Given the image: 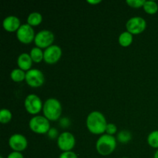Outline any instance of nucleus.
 <instances>
[{"mask_svg":"<svg viewBox=\"0 0 158 158\" xmlns=\"http://www.w3.org/2000/svg\"><path fill=\"white\" fill-rule=\"evenodd\" d=\"M0 158H4V157H3L2 156H1V157H0Z\"/></svg>","mask_w":158,"mask_h":158,"instance_id":"31","label":"nucleus"},{"mask_svg":"<svg viewBox=\"0 0 158 158\" xmlns=\"http://www.w3.org/2000/svg\"><path fill=\"white\" fill-rule=\"evenodd\" d=\"M32 60L31 58L30 55L26 52H23L20 54L17 59V65L19 68L24 71H29L31 69L32 66Z\"/></svg>","mask_w":158,"mask_h":158,"instance_id":"14","label":"nucleus"},{"mask_svg":"<svg viewBox=\"0 0 158 158\" xmlns=\"http://www.w3.org/2000/svg\"><path fill=\"white\" fill-rule=\"evenodd\" d=\"M26 73L24 70L16 68V69H12L10 73V77L14 82L15 83H21L23 80H26Z\"/></svg>","mask_w":158,"mask_h":158,"instance_id":"17","label":"nucleus"},{"mask_svg":"<svg viewBox=\"0 0 158 158\" xmlns=\"http://www.w3.org/2000/svg\"><path fill=\"white\" fill-rule=\"evenodd\" d=\"M154 158H158V149H157V151L155 152V154H154Z\"/></svg>","mask_w":158,"mask_h":158,"instance_id":"30","label":"nucleus"},{"mask_svg":"<svg viewBox=\"0 0 158 158\" xmlns=\"http://www.w3.org/2000/svg\"><path fill=\"white\" fill-rule=\"evenodd\" d=\"M148 143L154 148H158V131H152L148 137Z\"/></svg>","mask_w":158,"mask_h":158,"instance_id":"22","label":"nucleus"},{"mask_svg":"<svg viewBox=\"0 0 158 158\" xmlns=\"http://www.w3.org/2000/svg\"><path fill=\"white\" fill-rule=\"evenodd\" d=\"M43 21V15L40 12H32L28 15L27 23L31 26H39Z\"/></svg>","mask_w":158,"mask_h":158,"instance_id":"15","label":"nucleus"},{"mask_svg":"<svg viewBox=\"0 0 158 158\" xmlns=\"http://www.w3.org/2000/svg\"><path fill=\"white\" fill-rule=\"evenodd\" d=\"M59 158H78L77 154L73 151H64L60 155Z\"/></svg>","mask_w":158,"mask_h":158,"instance_id":"25","label":"nucleus"},{"mask_svg":"<svg viewBox=\"0 0 158 158\" xmlns=\"http://www.w3.org/2000/svg\"><path fill=\"white\" fill-rule=\"evenodd\" d=\"M16 36L19 41L21 43L29 44L32 40H34L35 34L32 26L28 23H26V24H22L19 29L17 30Z\"/></svg>","mask_w":158,"mask_h":158,"instance_id":"10","label":"nucleus"},{"mask_svg":"<svg viewBox=\"0 0 158 158\" xmlns=\"http://www.w3.org/2000/svg\"><path fill=\"white\" fill-rule=\"evenodd\" d=\"M88 3H90V4H98V3L101 2V0H87Z\"/></svg>","mask_w":158,"mask_h":158,"instance_id":"29","label":"nucleus"},{"mask_svg":"<svg viewBox=\"0 0 158 158\" xmlns=\"http://www.w3.org/2000/svg\"><path fill=\"white\" fill-rule=\"evenodd\" d=\"M29 55H30L32 61L36 63H40L44 58V52L42 50V49L37 47V46L33 47L31 49Z\"/></svg>","mask_w":158,"mask_h":158,"instance_id":"18","label":"nucleus"},{"mask_svg":"<svg viewBox=\"0 0 158 158\" xmlns=\"http://www.w3.org/2000/svg\"><path fill=\"white\" fill-rule=\"evenodd\" d=\"M7 158H24L23 154L21 152H17V151H12V153L8 155Z\"/></svg>","mask_w":158,"mask_h":158,"instance_id":"28","label":"nucleus"},{"mask_svg":"<svg viewBox=\"0 0 158 158\" xmlns=\"http://www.w3.org/2000/svg\"><path fill=\"white\" fill-rule=\"evenodd\" d=\"M117 139L120 143H127L131 140V139H132V134L128 131L123 130V131H120V132H118Z\"/></svg>","mask_w":158,"mask_h":158,"instance_id":"20","label":"nucleus"},{"mask_svg":"<svg viewBox=\"0 0 158 158\" xmlns=\"http://www.w3.org/2000/svg\"><path fill=\"white\" fill-rule=\"evenodd\" d=\"M147 22L140 16L131 17L126 23L127 31L131 34H140L145 30Z\"/></svg>","mask_w":158,"mask_h":158,"instance_id":"9","label":"nucleus"},{"mask_svg":"<svg viewBox=\"0 0 158 158\" xmlns=\"http://www.w3.org/2000/svg\"><path fill=\"white\" fill-rule=\"evenodd\" d=\"M61 103L56 98H49L45 101L43 107V115L49 121L59 120L62 115Z\"/></svg>","mask_w":158,"mask_h":158,"instance_id":"3","label":"nucleus"},{"mask_svg":"<svg viewBox=\"0 0 158 158\" xmlns=\"http://www.w3.org/2000/svg\"><path fill=\"white\" fill-rule=\"evenodd\" d=\"M118 41L120 46H123V47L129 46L133 42V34L127 32V31L123 32L119 35Z\"/></svg>","mask_w":158,"mask_h":158,"instance_id":"16","label":"nucleus"},{"mask_svg":"<svg viewBox=\"0 0 158 158\" xmlns=\"http://www.w3.org/2000/svg\"><path fill=\"white\" fill-rule=\"evenodd\" d=\"M47 134L49 138L52 139V140H53V139H56V138H58L59 135H60L58 133V131L54 127L50 128V130H49V132L47 133Z\"/></svg>","mask_w":158,"mask_h":158,"instance_id":"26","label":"nucleus"},{"mask_svg":"<svg viewBox=\"0 0 158 158\" xmlns=\"http://www.w3.org/2000/svg\"><path fill=\"white\" fill-rule=\"evenodd\" d=\"M26 82L29 86L37 88L44 83L45 77L41 70L37 69H31L26 73Z\"/></svg>","mask_w":158,"mask_h":158,"instance_id":"8","label":"nucleus"},{"mask_svg":"<svg viewBox=\"0 0 158 158\" xmlns=\"http://www.w3.org/2000/svg\"><path fill=\"white\" fill-rule=\"evenodd\" d=\"M62 49L58 45H52L44 50V61L48 64H54L62 56Z\"/></svg>","mask_w":158,"mask_h":158,"instance_id":"11","label":"nucleus"},{"mask_svg":"<svg viewBox=\"0 0 158 158\" xmlns=\"http://www.w3.org/2000/svg\"><path fill=\"white\" fill-rule=\"evenodd\" d=\"M2 26L5 30L7 32H17L21 26L19 19L15 15H9L3 19Z\"/></svg>","mask_w":158,"mask_h":158,"instance_id":"13","label":"nucleus"},{"mask_svg":"<svg viewBox=\"0 0 158 158\" xmlns=\"http://www.w3.org/2000/svg\"><path fill=\"white\" fill-rule=\"evenodd\" d=\"M86 127L90 133L94 134H103L106 132V117L100 111H92L86 117Z\"/></svg>","mask_w":158,"mask_h":158,"instance_id":"1","label":"nucleus"},{"mask_svg":"<svg viewBox=\"0 0 158 158\" xmlns=\"http://www.w3.org/2000/svg\"><path fill=\"white\" fill-rule=\"evenodd\" d=\"M9 145L13 151L22 152L25 151L28 146L27 139L20 134H14L9 137Z\"/></svg>","mask_w":158,"mask_h":158,"instance_id":"12","label":"nucleus"},{"mask_svg":"<svg viewBox=\"0 0 158 158\" xmlns=\"http://www.w3.org/2000/svg\"><path fill=\"white\" fill-rule=\"evenodd\" d=\"M117 147V138L112 135L103 134L96 143L97 151L102 156H108L112 154Z\"/></svg>","mask_w":158,"mask_h":158,"instance_id":"2","label":"nucleus"},{"mask_svg":"<svg viewBox=\"0 0 158 158\" xmlns=\"http://www.w3.org/2000/svg\"><path fill=\"white\" fill-rule=\"evenodd\" d=\"M121 158H128V157H121Z\"/></svg>","mask_w":158,"mask_h":158,"instance_id":"32","label":"nucleus"},{"mask_svg":"<svg viewBox=\"0 0 158 158\" xmlns=\"http://www.w3.org/2000/svg\"><path fill=\"white\" fill-rule=\"evenodd\" d=\"M29 128L35 134H47L50 130L49 120L43 116H35L32 117L29 122Z\"/></svg>","mask_w":158,"mask_h":158,"instance_id":"4","label":"nucleus"},{"mask_svg":"<svg viewBox=\"0 0 158 158\" xmlns=\"http://www.w3.org/2000/svg\"><path fill=\"white\" fill-rule=\"evenodd\" d=\"M55 36L52 31L48 29H43L35 34L34 43L37 47L40 49H45L53 45Z\"/></svg>","mask_w":158,"mask_h":158,"instance_id":"5","label":"nucleus"},{"mask_svg":"<svg viewBox=\"0 0 158 158\" xmlns=\"http://www.w3.org/2000/svg\"><path fill=\"white\" fill-rule=\"evenodd\" d=\"M117 132V127L116 126L114 123H107L106 128V134H109V135H114Z\"/></svg>","mask_w":158,"mask_h":158,"instance_id":"24","label":"nucleus"},{"mask_svg":"<svg viewBox=\"0 0 158 158\" xmlns=\"http://www.w3.org/2000/svg\"><path fill=\"white\" fill-rule=\"evenodd\" d=\"M143 8L145 12L150 15H154L158 11V5L154 1H145Z\"/></svg>","mask_w":158,"mask_h":158,"instance_id":"19","label":"nucleus"},{"mask_svg":"<svg viewBox=\"0 0 158 158\" xmlns=\"http://www.w3.org/2000/svg\"><path fill=\"white\" fill-rule=\"evenodd\" d=\"M70 124V120L67 117H63V118L60 119V125L62 127H67Z\"/></svg>","mask_w":158,"mask_h":158,"instance_id":"27","label":"nucleus"},{"mask_svg":"<svg viewBox=\"0 0 158 158\" xmlns=\"http://www.w3.org/2000/svg\"><path fill=\"white\" fill-rule=\"evenodd\" d=\"M126 2L132 8H140L144 5L145 0H127Z\"/></svg>","mask_w":158,"mask_h":158,"instance_id":"23","label":"nucleus"},{"mask_svg":"<svg viewBox=\"0 0 158 158\" xmlns=\"http://www.w3.org/2000/svg\"><path fill=\"white\" fill-rule=\"evenodd\" d=\"M76 139L73 134L68 131L61 133L57 138V145L61 151H70L75 147Z\"/></svg>","mask_w":158,"mask_h":158,"instance_id":"7","label":"nucleus"},{"mask_svg":"<svg viewBox=\"0 0 158 158\" xmlns=\"http://www.w3.org/2000/svg\"><path fill=\"white\" fill-rule=\"evenodd\" d=\"M12 114L9 110L3 108L0 110V122L3 124L8 123L12 120Z\"/></svg>","mask_w":158,"mask_h":158,"instance_id":"21","label":"nucleus"},{"mask_svg":"<svg viewBox=\"0 0 158 158\" xmlns=\"http://www.w3.org/2000/svg\"><path fill=\"white\" fill-rule=\"evenodd\" d=\"M24 106L29 114L35 115L43 110V105L40 97L35 94H29L25 99Z\"/></svg>","mask_w":158,"mask_h":158,"instance_id":"6","label":"nucleus"}]
</instances>
